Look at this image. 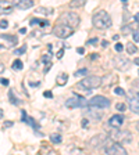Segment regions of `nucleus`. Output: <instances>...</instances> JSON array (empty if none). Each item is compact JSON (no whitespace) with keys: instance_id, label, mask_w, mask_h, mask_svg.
Returning <instances> with one entry per match:
<instances>
[{"instance_id":"obj_16","label":"nucleus","mask_w":139,"mask_h":155,"mask_svg":"<svg viewBox=\"0 0 139 155\" xmlns=\"http://www.w3.org/2000/svg\"><path fill=\"white\" fill-rule=\"evenodd\" d=\"M14 8V3L11 1H0V14H10Z\"/></svg>"},{"instance_id":"obj_19","label":"nucleus","mask_w":139,"mask_h":155,"mask_svg":"<svg viewBox=\"0 0 139 155\" xmlns=\"http://www.w3.org/2000/svg\"><path fill=\"white\" fill-rule=\"evenodd\" d=\"M67 78H68V75L67 74H61L57 76V85H60V86H64L65 83H67Z\"/></svg>"},{"instance_id":"obj_48","label":"nucleus","mask_w":139,"mask_h":155,"mask_svg":"<svg viewBox=\"0 0 139 155\" xmlns=\"http://www.w3.org/2000/svg\"><path fill=\"white\" fill-rule=\"evenodd\" d=\"M136 130L139 132V122H138V123H136Z\"/></svg>"},{"instance_id":"obj_26","label":"nucleus","mask_w":139,"mask_h":155,"mask_svg":"<svg viewBox=\"0 0 139 155\" xmlns=\"http://www.w3.org/2000/svg\"><path fill=\"white\" fill-rule=\"evenodd\" d=\"M86 74H88V69L82 68V69H79V71H76L74 75H75V76H83V75H86Z\"/></svg>"},{"instance_id":"obj_28","label":"nucleus","mask_w":139,"mask_h":155,"mask_svg":"<svg viewBox=\"0 0 139 155\" xmlns=\"http://www.w3.org/2000/svg\"><path fill=\"white\" fill-rule=\"evenodd\" d=\"M25 50H26V47H25V46H22L21 49L14 50V54H15V56H19V54H22V53H25Z\"/></svg>"},{"instance_id":"obj_27","label":"nucleus","mask_w":139,"mask_h":155,"mask_svg":"<svg viewBox=\"0 0 139 155\" xmlns=\"http://www.w3.org/2000/svg\"><path fill=\"white\" fill-rule=\"evenodd\" d=\"M114 50H115L117 53H121V51L124 50V44H121V43H118V42H117V43H115V46H114Z\"/></svg>"},{"instance_id":"obj_20","label":"nucleus","mask_w":139,"mask_h":155,"mask_svg":"<svg viewBox=\"0 0 139 155\" xmlns=\"http://www.w3.org/2000/svg\"><path fill=\"white\" fill-rule=\"evenodd\" d=\"M85 4L83 0H74V1H70V7L71 8H78V7H82Z\"/></svg>"},{"instance_id":"obj_44","label":"nucleus","mask_w":139,"mask_h":155,"mask_svg":"<svg viewBox=\"0 0 139 155\" xmlns=\"http://www.w3.org/2000/svg\"><path fill=\"white\" fill-rule=\"evenodd\" d=\"M3 71H4V65H3V64H0V74H1Z\"/></svg>"},{"instance_id":"obj_37","label":"nucleus","mask_w":139,"mask_h":155,"mask_svg":"<svg viewBox=\"0 0 139 155\" xmlns=\"http://www.w3.org/2000/svg\"><path fill=\"white\" fill-rule=\"evenodd\" d=\"M11 126H13V122H11V121H6V122H4V127H11Z\"/></svg>"},{"instance_id":"obj_12","label":"nucleus","mask_w":139,"mask_h":155,"mask_svg":"<svg viewBox=\"0 0 139 155\" xmlns=\"http://www.w3.org/2000/svg\"><path fill=\"white\" fill-rule=\"evenodd\" d=\"M83 112H85L86 116H90V118L96 119V121L101 119V116H103V111H101V110L93 108V107H89V105H85V111Z\"/></svg>"},{"instance_id":"obj_7","label":"nucleus","mask_w":139,"mask_h":155,"mask_svg":"<svg viewBox=\"0 0 139 155\" xmlns=\"http://www.w3.org/2000/svg\"><path fill=\"white\" fill-rule=\"evenodd\" d=\"M104 151H106V154L107 155H128L126 149L124 148L121 144L115 143V141L111 143V144H108V145H106Z\"/></svg>"},{"instance_id":"obj_22","label":"nucleus","mask_w":139,"mask_h":155,"mask_svg":"<svg viewBox=\"0 0 139 155\" xmlns=\"http://www.w3.org/2000/svg\"><path fill=\"white\" fill-rule=\"evenodd\" d=\"M36 12H40V14H43V15H50L51 12H53V10H51V8H47V7H39Z\"/></svg>"},{"instance_id":"obj_34","label":"nucleus","mask_w":139,"mask_h":155,"mask_svg":"<svg viewBox=\"0 0 139 155\" xmlns=\"http://www.w3.org/2000/svg\"><path fill=\"white\" fill-rule=\"evenodd\" d=\"M132 36H133V40H135V42H138V43H139V32L135 31V32L132 33Z\"/></svg>"},{"instance_id":"obj_31","label":"nucleus","mask_w":139,"mask_h":155,"mask_svg":"<svg viewBox=\"0 0 139 155\" xmlns=\"http://www.w3.org/2000/svg\"><path fill=\"white\" fill-rule=\"evenodd\" d=\"M7 26H8V22H7L6 19H1V21H0V28H1V29H6Z\"/></svg>"},{"instance_id":"obj_11","label":"nucleus","mask_w":139,"mask_h":155,"mask_svg":"<svg viewBox=\"0 0 139 155\" xmlns=\"http://www.w3.org/2000/svg\"><path fill=\"white\" fill-rule=\"evenodd\" d=\"M128 107H129V110H131L133 114H138L139 115V97L133 93V92L129 93V97H128Z\"/></svg>"},{"instance_id":"obj_40","label":"nucleus","mask_w":139,"mask_h":155,"mask_svg":"<svg viewBox=\"0 0 139 155\" xmlns=\"http://www.w3.org/2000/svg\"><path fill=\"white\" fill-rule=\"evenodd\" d=\"M63 54H64V49L58 50V53H57V57H58V58H61V57H63Z\"/></svg>"},{"instance_id":"obj_9","label":"nucleus","mask_w":139,"mask_h":155,"mask_svg":"<svg viewBox=\"0 0 139 155\" xmlns=\"http://www.w3.org/2000/svg\"><path fill=\"white\" fill-rule=\"evenodd\" d=\"M108 138V134L106 133H100V134H95V137H92L90 140H89L88 145L90 147V148H99V147H101L103 144L106 143V140Z\"/></svg>"},{"instance_id":"obj_32","label":"nucleus","mask_w":139,"mask_h":155,"mask_svg":"<svg viewBox=\"0 0 139 155\" xmlns=\"http://www.w3.org/2000/svg\"><path fill=\"white\" fill-rule=\"evenodd\" d=\"M97 42H99V39H97V37H92V39H89L86 43H88V44H96Z\"/></svg>"},{"instance_id":"obj_15","label":"nucleus","mask_w":139,"mask_h":155,"mask_svg":"<svg viewBox=\"0 0 139 155\" xmlns=\"http://www.w3.org/2000/svg\"><path fill=\"white\" fill-rule=\"evenodd\" d=\"M33 4H35L33 0H21V1L14 3V7H17V8H19V10H28V8L33 7Z\"/></svg>"},{"instance_id":"obj_10","label":"nucleus","mask_w":139,"mask_h":155,"mask_svg":"<svg viewBox=\"0 0 139 155\" xmlns=\"http://www.w3.org/2000/svg\"><path fill=\"white\" fill-rule=\"evenodd\" d=\"M85 105H86L85 100L82 97H79V96H72V97H70L65 101V107L67 108H79V107H85Z\"/></svg>"},{"instance_id":"obj_33","label":"nucleus","mask_w":139,"mask_h":155,"mask_svg":"<svg viewBox=\"0 0 139 155\" xmlns=\"http://www.w3.org/2000/svg\"><path fill=\"white\" fill-rule=\"evenodd\" d=\"M0 83H1V85H4V86H8L10 81H8V79H6V78H1V79H0Z\"/></svg>"},{"instance_id":"obj_39","label":"nucleus","mask_w":139,"mask_h":155,"mask_svg":"<svg viewBox=\"0 0 139 155\" xmlns=\"http://www.w3.org/2000/svg\"><path fill=\"white\" fill-rule=\"evenodd\" d=\"M76 53H78V54H83V53H85V49H82V47H78V49H76Z\"/></svg>"},{"instance_id":"obj_41","label":"nucleus","mask_w":139,"mask_h":155,"mask_svg":"<svg viewBox=\"0 0 139 155\" xmlns=\"http://www.w3.org/2000/svg\"><path fill=\"white\" fill-rule=\"evenodd\" d=\"M101 46H103V47H107L108 42H107V40H101Z\"/></svg>"},{"instance_id":"obj_46","label":"nucleus","mask_w":139,"mask_h":155,"mask_svg":"<svg viewBox=\"0 0 139 155\" xmlns=\"http://www.w3.org/2000/svg\"><path fill=\"white\" fill-rule=\"evenodd\" d=\"M3 118V110H1V108H0V119Z\"/></svg>"},{"instance_id":"obj_30","label":"nucleus","mask_w":139,"mask_h":155,"mask_svg":"<svg viewBox=\"0 0 139 155\" xmlns=\"http://www.w3.org/2000/svg\"><path fill=\"white\" fill-rule=\"evenodd\" d=\"M42 62H44L46 65H49V64H51V62H50V57H49V56H46V54H44V56L42 57Z\"/></svg>"},{"instance_id":"obj_3","label":"nucleus","mask_w":139,"mask_h":155,"mask_svg":"<svg viewBox=\"0 0 139 155\" xmlns=\"http://www.w3.org/2000/svg\"><path fill=\"white\" fill-rule=\"evenodd\" d=\"M110 138L115 140V143L118 144H128L132 141V134L129 130H120V129H114L110 133Z\"/></svg>"},{"instance_id":"obj_43","label":"nucleus","mask_w":139,"mask_h":155,"mask_svg":"<svg viewBox=\"0 0 139 155\" xmlns=\"http://www.w3.org/2000/svg\"><path fill=\"white\" fill-rule=\"evenodd\" d=\"M113 39H114V40H115V42H117V40L120 39V35H114V36H113Z\"/></svg>"},{"instance_id":"obj_38","label":"nucleus","mask_w":139,"mask_h":155,"mask_svg":"<svg viewBox=\"0 0 139 155\" xmlns=\"http://www.w3.org/2000/svg\"><path fill=\"white\" fill-rule=\"evenodd\" d=\"M99 58V54L97 53H93V54H90V60H97Z\"/></svg>"},{"instance_id":"obj_6","label":"nucleus","mask_w":139,"mask_h":155,"mask_svg":"<svg viewBox=\"0 0 139 155\" xmlns=\"http://www.w3.org/2000/svg\"><path fill=\"white\" fill-rule=\"evenodd\" d=\"M72 33H74V29L70 28L68 25L58 24V22H57L56 26L53 28V35H56L57 37H61V39H67V37H70Z\"/></svg>"},{"instance_id":"obj_13","label":"nucleus","mask_w":139,"mask_h":155,"mask_svg":"<svg viewBox=\"0 0 139 155\" xmlns=\"http://www.w3.org/2000/svg\"><path fill=\"white\" fill-rule=\"evenodd\" d=\"M114 64H115V68L120 71H126V69H129V65H131L129 60L125 57H117L114 60Z\"/></svg>"},{"instance_id":"obj_4","label":"nucleus","mask_w":139,"mask_h":155,"mask_svg":"<svg viewBox=\"0 0 139 155\" xmlns=\"http://www.w3.org/2000/svg\"><path fill=\"white\" fill-rule=\"evenodd\" d=\"M81 19H79V15L76 12H64L63 15L60 17L58 19V24H64V25H68L70 28L75 29L76 26L79 25Z\"/></svg>"},{"instance_id":"obj_35","label":"nucleus","mask_w":139,"mask_h":155,"mask_svg":"<svg viewBox=\"0 0 139 155\" xmlns=\"http://www.w3.org/2000/svg\"><path fill=\"white\" fill-rule=\"evenodd\" d=\"M43 96L46 99H51V97H53V93H51V92H44Z\"/></svg>"},{"instance_id":"obj_36","label":"nucleus","mask_w":139,"mask_h":155,"mask_svg":"<svg viewBox=\"0 0 139 155\" xmlns=\"http://www.w3.org/2000/svg\"><path fill=\"white\" fill-rule=\"evenodd\" d=\"M81 125H82V127H88V119L83 118L82 122H81Z\"/></svg>"},{"instance_id":"obj_5","label":"nucleus","mask_w":139,"mask_h":155,"mask_svg":"<svg viewBox=\"0 0 139 155\" xmlns=\"http://www.w3.org/2000/svg\"><path fill=\"white\" fill-rule=\"evenodd\" d=\"M110 100L104 96H95L92 99L89 100L86 103V105L89 107H93V108H99V110H103V108H108L110 107Z\"/></svg>"},{"instance_id":"obj_25","label":"nucleus","mask_w":139,"mask_h":155,"mask_svg":"<svg viewBox=\"0 0 139 155\" xmlns=\"http://www.w3.org/2000/svg\"><path fill=\"white\" fill-rule=\"evenodd\" d=\"M114 94H117V96H125V92H124L122 87H115L114 89Z\"/></svg>"},{"instance_id":"obj_45","label":"nucleus","mask_w":139,"mask_h":155,"mask_svg":"<svg viewBox=\"0 0 139 155\" xmlns=\"http://www.w3.org/2000/svg\"><path fill=\"white\" fill-rule=\"evenodd\" d=\"M25 32H26L25 28H21V29H19V33H25Z\"/></svg>"},{"instance_id":"obj_17","label":"nucleus","mask_w":139,"mask_h":155,"mask_svg":"<svg viewBox=\"0 0 139 155\" xmlns=\"http://www.w3.org/2000/svg\"><path fill=\"white\" fill-rule=\"evenodd\" d=\"M49 24L47 19H38V18H32L31 19V25H40V26H46Z\"/></svg>"},{"instance_id":"obj_23","label":"nucleus","mask_w":139,"mask_h":155,"mask_svg":"<svg viewBox=\"0 0 139 155\" xmlns=\"http://www.w3.org/2000/svg\"><path fill=\"white\" fill-rule=\"evenodd\" d=\"M22 67H24V64H22V61H21V60H15V61L13 62V69H14V71H21V69H22Z\"/></svg>"},{"instance_id":"obj_1","label":"nucleus","mask_w":139,"mask_h":155,"mask_svg":"<svg viewBox=\"0 0 139 155\" xmlns=\"http://www.w3.org/2000/svg\"><path fill=\"white\" fill-rule=\"evenodd\" d=\"M92 22H93V26L97 28V29H107L110 28L111 25H113V21H111V17H110V14L106 11H97L93 15V18H92Z\"/></svg>"},{"instance_id":"obj_2","label":"nucleus","mask_w":139,"mask_h":155,"mask_svg":"<svg viewBox=\"0 0 139 155\" xmlns=\"http://www.w3.org/2000/svg\"><path fill=\"white\" fill-rule=\"evenodd\" d=\"M101 85V78L99 76H88V78H83L82 81H79L76 83V87L78 89H82L85 92H90V90H93L96 87H99Z\"/></svg>"},{"instance_id":"obj_29","label":"nucleus","mask_w":139,"mask_h":155,"mask_svg":"<svg viewBox=\"0 0 139 155\" xmlns=\"http://www.w3.org/2000/svg\"><path fill=\"white\" fill-rule=\"evenodd\" d=\"M115 108H117V110H118V111H125L126 110V105L125 104H122V103H118V104H117V105H115Z\"/></svg>"},{"instance_id":"obj_47","label":"nucleus","mask_w":139,"mask_h":155,"mask_svg":"<svg viewBox=\"0 0 139 155\" xmlns=\"http://www.w3.org/2000/svg\"><path fill=\"white\" fill-rule=\"evenodd\" d=\"M135 64H136V65H139V58H136V60H135Z\"/></svg>"},{"instance_id":"obj_14","label":"nucleus","mask_w":139,"mask_h":155,"mask_svg":"<svg viewBox=\"0 0 139 155\" xmlns=\"http://www.w3.org/2000/svg\"><path fill=\"white\" fill-rule=\"evenodd\" d=\"M124 123V115H113L111 118L108 119V125L113 127V129H120V126Z\"/></svg>"},{"instance_id":"obj_21","label":"nucleus","mask_w":139,"mask_h":155,"mask_svg":"<svg viewBox=\"0 0 139 155\" xmlns=\"http://www.w3.org/2000/svg\"><path fill=\"white\" fill-rule=\"evenodd\" d=\"M125 49H126V51H128V54H135V53L138 51V47L133 43H128Z\"/></svg>"},{"instance_id":"obj_18","label":"nucleus","mask_w":139,"mask_h":155,"mask_svg":"<svg viewBox=\"0 0 139 155\" xmlns=\"http://www.w3.org/2000/svg\"><path fill=\"white\" fill-rule=\"evenodd\" d=\"M61 140H63L61 134H58V133H53V134H50V141H51V143L60 144V143H61Z\"/></svg>"},{"instance_id":"obj_8","label":"nucleus","mask_w":139,"mask_h":155,"mask_svg":"<svg viewBox=\"0 0 139 155\" xmlns=\"http://www.w3.org/2000/svg\"><path fill=\"white\" fill-rule=\"evenodd\" d=\"M18 39L11 35H0V47H6V49H13L14 46H17Z\"/></svg>"},{"instance_id":"obj_42","label":"nucleus","mask_w":139,"mask_h":155,"mask_svg":"<svg viewBox=\"0 0 139 155\" xmlns=\"http://www.w3.org/2000/svg\"><path fill=\"white\" fill-rule=\"evenodd\" d=\"M133 18H135V22H136V24H139V12H138V14H135V17H133Z\"/></svg>"},{"instance_id":"obj_24","label":"nucleus","mask_w":139,"mask_h":155,"mask_svg":"<svg viewBox=\"0 0 139 155\" xmlns=\"http://www.w3.org/2000/svg\"><path fill=\"white\" fill-rule=\"evenodd\" d=\"M8 99L11 100V103H13L14 105H18V104H19V100H18V99H15V97H14L13 90H10V92H8Z\"/></svg>"}]
</instances>
